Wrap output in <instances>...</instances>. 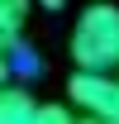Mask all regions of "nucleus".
<instances>
[{
    "mask_svg": "<svg viewBox=\"0 0 119 124\" xmlns=\"http://www.w3.org/2000/svg\"><path fill=\"white\" fill-rule=\"evenodd\" d=\"M72 62L86 67V72L119 67V5L100 0V5L81 10V19L72 29Z\"/></svg>",
    "mask_w": 119,
    "mask_h": 124,
    "instance_id": "obj_1",
    "label": "nucleus"
},
{
    "mask_svg": "<svg viewBox=\"0 0 119 124\" xmlns=\"http://www.w3.org/2000/svg\"><path fill=\"white\" fill-rule=\"evenodd\" d=\"M67 100H72L76 110L95 115V119H105V124H119V77H114V67H110V72L76 67V77L67 81Z\"/></svg>",
    "mask_w": 119,
    "mask_h": 124,
    "instance_id": "obj_2",
    "label": "nucleus"
},
{
    "mask_svg": "<svg viewBox=\"0 0 119 124\" xmlns=\"http://www.w3.org/2000/svg\"><path fill=\"white\" fill-rule=\"evenodd\" d=\"M33 110H38V100L24 81H10V77L0 81V124H24L33 119Z\"/></svg>",
    "mask_w": 119,
    "mask_h": 124,
    "instance_id": "obj_3",
    "label": "nucleus"
},
{
    "mask_svg": "<svg viewBox=\"0 0 119 124\" xmlns=\"http://www.w3.org/2000/svg\"><path fill=\"white\" fill-rule=\"evenodd\" d=\"M29 10L33 0H0V33H24V24H29Z\"/></svg>",
    "mask_w": 119,
    "mask_h": 124,
    "instance_id": "obj_4",
    "label": "nucleus"
},
{
    "mask_svg": "<svg viewBox=\"0 0 119 124\" xmlns=\"http://www.w3.org/2000/svg\"><path fill=\"white\" fill-rule=\"evenodd\" d=\"M33 119H38V124H67V110H62V105H38Z\"/></svg>",
    "mask_w": 119,
    "mask_h": 124,
    "instance_id": "obj_5",
    "label": "nucleus"
},
{
    "mask_svg": "<svg viewBox=\"0 0 119 124\" xmlns=\"http://www.w3.org/2000/svg\"><path fill=\"white\" fill-rule=\"evenodd\" d=\"M10 77V33H0V81Z\"/></svg>",
    "mask_w": 119,
    "mask_h": 124,
    "instance_id": "obj_6",
    "label": "nucleus"
},
{
    "mask_svg": "<svg viewBox=\"0 0 119 124\" xmlns=\"http://www.w3.org/2000/svg\"><path fill=\"white\" fill-rule=\"evenodd\" d=\"M38 5H48V10H57V5H62V0H38Z\"/></svg>",
    "mask_w": 119,
    "mask_h": 124,
    "instance_id": "obj_7",
    "label": "nucleus"
}]
</instances>
